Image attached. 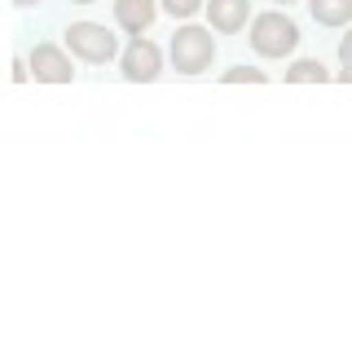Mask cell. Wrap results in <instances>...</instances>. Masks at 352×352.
<instances>
[{"label": "cell", "instance_id": "obj_1", "mask_svg": "<svg viewBox=\"0 0 352 352\" xmlns=\"http://www.w3.org/2000/svg\"><path fill=\"white\" fill-rule=\"evenodd\" d=\"M300 22H295L286 9H269V14H256L251 18V49L260 58H291L300 49Z\"/></svg>", "mask_w": 352, "mask_h": 352}, {"label": "cell", "instance_id": "obj_2", "mask_svg": "<svg viewBox=\"0 0 352 352\" xmlns=\"http://www.w3.org/2000/svg\"><path fill=\"white\" fill-rule=\"evenodd\" d=\"M216 27H194V22H185V27H176V36L168 44V58L181 75H203L212 71L216 62Z\"/></svg>", "mask_w": 352, "mask_h": 352}, {"label": "cell", "instance_id": "obj_3", "mask_svg": "<svg viewBox=\"0 0 352 352\" xmlns=\"http://www.w3.org/2000/svg\"><path fill=\"white\" fill-rule=\"evenodd\" d=\"M62 36H66V49H71L80 62L102 66V62H115V58H119V36H115L110 27H102V22L80 18V22H71Z\"/></svg>", "mask_w": 352, "mask_h": 352}, {"label": "cell", "instance_id": "obj_4", "mask_svg": "<svg viewBox=\"0 0 352 352\" xmlns=\"http://www.w3.org/2000/svg\"><path fill=\"white\" fill-rule=\"evenodd\" d=\"M119 71H124L128 84H150L163 75V49L146 36H132L119 53Z\"/></svg>", "mask_w": 352, "mask_h": 352}, {"label": "cell", "instance_id": "obj_5", "mask_svg": "<svg viewBox=\"0 0 352 352\" xmlns=\"http://www.w3.org/2000/svg\"><path fill=\"white\" fill-rule=\"evenodd\" d=\"M75 53L71 49H62V44H36V49L27 53V62H31V80H40V84H71L75 80Z\"/></svg>", "mask_w": 352, "mask_h": 352}, {"label": "cell", "instance_id": "obj_6", "mask_svg": "<svg viewBox=\"0 0 352 352\" xmlns=\"http://www.w3.org/2000/svg\"><path fill=\"white\" fill-rule=\"evenodd\" d=\"M251 18H256V14H251V0H207V22H212L220 36L247 31Z\"/></svg>", "mask_w": 352, "mask_h": 352}, {"label": "cell", "instance_id": "obj_7", "mask_svg": "<svg viewBox=\"0 0 352 352\" xmlns=\"http://www.w3.org/2000/svg\"><path fill=\"white\" fill-rule=\"evenodd\" d=\"M159 9H163L159 0H115V22L128 36H146L154 18H159Z\"/></svg>", "mask_w": 352, "mask_h": 352}, {"label": "cell", "instance_id": "obj_8", "mask_svg": "<svg viewBox=\"0 0 352 352\" xmlns=\"http://www.w3.org/2000/svg\"><path fill=\"white\" fill-rule=\"evenodd\" d=\"M317 27H352V0H308Z\"/></svg>", "mask_w": 352, "mask_h": 352}, {"label": "cell", "instance_id": "obj_9", "mask_svg": "<svg viewBox=\"0 0 352 352\" xmlns=\"http://www.w3.org/2000/svg\"><path fill=\"white\" fill-rule=\"evenodd\" d=\"M326 80H330V71L317 58H295L291 71H286V84H326Z\"/></svg>", "mask_w": 352, "mask_h": 352}, {"label": "cell", "instance_id": "obj_10", "mask_svg": "<svg viewBox=\"0 0 352 352\" xmlns=\"http://www.w3.org/2000/svg\"><path fill=\"white\" fill-rule=\"evenodd\" d=\"M159 5H163V14H172V18L190 22L198 9H207V0H159Z\"/></svg>", "mask_w": 352, "mask_h": 352}, {"label": "cell", "instance_id": "obj_11", "mask_svg": "<svg viewBox=\"0 0 352 352\" xmlns=\"http://www.w3.org/2000/svg\"><path fill=\"white\" fill-rule=\"evenodd\" d=\"M220 80H225V84H264L269 75H264V71H256V66H234V71H225Z\"/></svg>", "mask_w": 352, "mask_h": 352}, {"label": "cell", "instance_id": "obj_12", "mask_svg": "<svg viewBox=\"0 0 352 352\" xmlns=\"http://www.w3.org/2000/svg\"><path fill=\"white\" fill-rule=\"evenodd\" d=\"M339 66H352V27L339 36Z\"/></svg>", "mask_w": 352, "mask_h": 352}, {"label": "cell", "instance_id": "obj_13", "mask_svg": "<svg viewBox=\"0 0 352 352\" xmlns=\"http://www.w3.org/2000/svg\"><path fill=\"white\" fill-rule=\"evenodd\" d=\"M18 9H36V5H44V0H14Z\"/></svg>", "mask_w": 352, "mask_h": 352}, {"label": "cell", "instance_id": "obj_14", "mask_svg": "<svg viewBox=\"0 0 352 352\" xmlns=\"http://www.w3.org/2000/svg\"><path fill=\"white\" fill-rule=\"evenodd\" d=\"M339 80H344V84H352V66H344V71H339Z\"/></svg>", "mask_w": 352, "mask_h": 352}, {"label": "cell", "instance_id": "obj_15", "mask_svg": "<svg viewBox=\"0 0 352 352\" xmlns=\"http://www.w3.org/2000/svg\"><path fill=\"white\" fill-rule=\"evenodd\" d=\"M71 5H97V0H71Z\"/></svg>", "mask_w": 352, "mask_h": 352}, {"label": "cell", "instance_id": "obj_16", "mask_svg": "<svg viewBox=\"0 0 352 352\" xmlns=\"http://www.w3.org/2000/svg\"><path fill=\"white\" fill-rule=\"evenodd\" d=\"M273 5H282V9H286V5H295V0H273Z\"/></svg>", "mask_w": 352, "mask_h": 352}]
</instances>
